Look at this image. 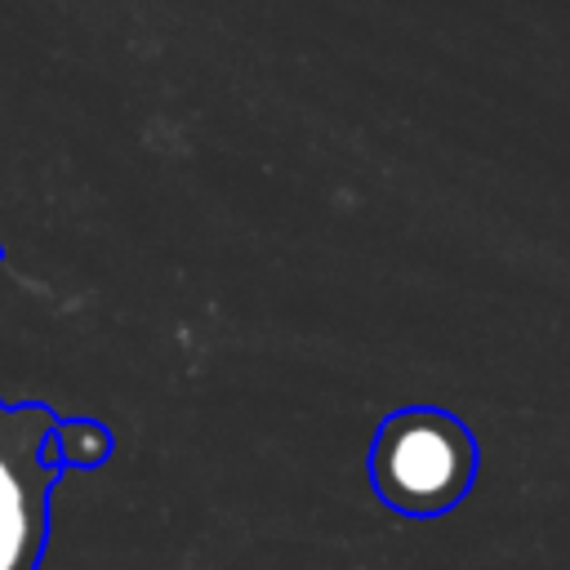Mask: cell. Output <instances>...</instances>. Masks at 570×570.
<instances>
[{
  "mask_svg": "<svg viewBox=\"0 0 570 570\" xmlns=\"http://www.w3.org/2000/svg\"><path fill=\"white\" fill-rule=\"evenodd\" d=\"M481 450L472 428L441 405L392 410L370 441V485L383 508L428 521L450 512L476 485Z\"/></svg>",
  "mask_w": 570,
  "mask_h": 570,
  "instance_id": "6da1fadb",
  "label": "cell"
},
{
  "mask_svg": "<svg viewBox=\"0 0 570 570\" xmlns=\"http://www.w3.org/2000/svg\"><path fill=\"white\" fill-rule=\"evenodd\" d=\"M53 423L45 401H0V570H40L45 561L49 494L62 476L40 454Z\"/></svg>",
  "mask_w": 570,
  "mask_h": 570,
  "instance_id": "7a4b0ae2",
  "label": "cell"
},
{
  "mask_svg": "<svg viewBox=\"0 0 570 570\" xmlns=\"http://www.w3.org/2000/svg\"><path fill=\"white\" fill-rule=\"evenodd\" d=\"M111 450H116V436H111L107 423H98V419H62L58 414V423H53V432H49L40 454L58 472L62 468H85L89 472V468H102L111 459Z\"/></svg>",
  "mask_w": 570,
  "mask_h": 570,
  "instance_id": "3957f363",
  "label": "cell"
}]
</instances>
